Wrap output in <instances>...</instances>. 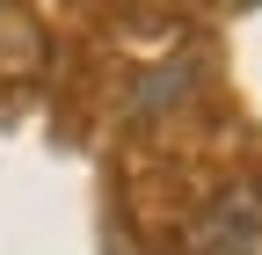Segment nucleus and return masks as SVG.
Listing matches in <instances>:
<instances>
[{
	"label": "nucleus",
	"mask_w": 262,
	"mask_h": 255,
	"mask_svg": "<svg viewBox=\"0 0 262 255\" xmlns=\"http://www.w3.org/2000/svg\"><path fill=\"white\" fill-rule=\"evenodd\" d=\"M182 255H262V182H226L189 219Z\"/></svg>",
	"instance_id": "f257e3e1"
},
{
	"label": "nucleus",
	"mask_w": 262,
	"mask_h": 255,
	"mask_svg": "<svg viewBox=\"0 0 262 255\" xmlns=\"http://www.w3.org/2000/svg\"><path fill=\"white\" fill-rule=\"evenodd\" d=\"M44 66V29L22 0H0V88H22Z\"/></svg>",
	"instance_id": "f03ea898"
}]
</instances>
